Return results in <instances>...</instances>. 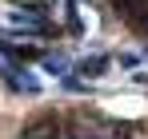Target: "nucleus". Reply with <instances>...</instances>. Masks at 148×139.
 <instances>
[{
	"label": "nucleus",
	"mask_w": 148,
	"mask_h": 139,
	"mask_svg": "<svg viewBox=\"0 0 148 139\" xmlns=\"http://www.w3.org/2000/svg\"><path fill=\"white\" fill-rule=\"evenodd\" d=\"M60 84H64L68 92H88V84H80V80H60Z\"/></svg>",
	"instance_id": "obj_4"
},
{
	"label": "nucleus",
	"mask_w": 148,
	"mask_h": 139,
	"mask_svg": "<svg viewBox=\"0 0 148 139\" xmlns=\"http://www.w3.org/2000/svg\"><path fill=\"white\" fill-rule=\"evenodd\" d=\"M112 8H116V16H124V20H140L148 12V0H112Z\"/></svg>",
	"instance_id": "obj_1"
},
{
	"label": "nucleus",
	"mask_w": 148,
	"mask_h": 139,
	"mask_svg": "<svg viewBox=\"0 0 148 139\" xmlns=\"http://www.w3.org/2000/svg\"><path fill=\"white\" fill-rule=\"evenodd\" d=\"M92 139H124V131H120V127H112V131H100V135H92Z\"/></svg>",
	"instance_id": "obj_5"
},
{
	"label": "nucleus",
	"mask_w": 148,
	"mask_h": 139,
	"mask_svg": "<svg viewBox=\"0 0 148 139\" xmlns=\"http://www.w3.org/2000/svg\"><path fill=\"white\" fill-rule=\"evenodd\" d=\"M136 24H140V28H144V32H148V12H144V16H140V20H136Z\"/></svg>",
	"instance_id": "obj_6"
},
{
	"label": "nucleus",
	"mask_w": 148,
	"mask_h": 139,
	"mask_svg": "<svg viewBox=\"0 0 148 139\" xmlns=\"http://www.w3.org/2000/svg\"><path fill=\"white\" fill-rule=\"evenodd\" d=\"M44 68H48V72H56V76H60V72L68 68V56H48V60H44Z\"/></svg>",
	"instance_id": "obj_3"
},
{
	"label": "nucleus",
	"mask_w": 148,
	"mask_h": 139,
	"mask_svg": "<svg viewBox=\"0 0 148 139\" xmlns=\"http://www.w3.org/2000/svg\"><path fill=\"white\" fill-rule=\"evenodd\" d=\"M144 56H148V48H144Z\"/></svg>",
	"instance_id": "obj_7"
},
{
	"label": "nucleus",
	"mask_w": 148,
	"mask_h": 139,
	"mask_svg": "<svg viewBox=\"0 0 148 139\" xmlns=\"http://www.w3.org/2000/svg\"><path fill=\"white\" fill-rule=\"evenodd\" d=\"M80 72H84V76H104V72H108V56H88V60L80 64Z\"/></svg>",
	"instance_id": "obj_2"
}]
</instances>
